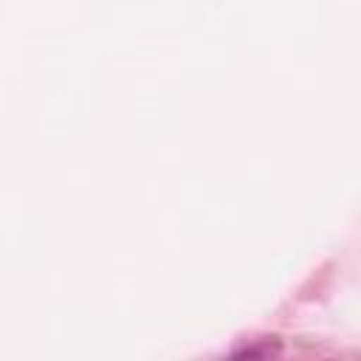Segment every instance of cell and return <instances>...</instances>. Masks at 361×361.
I'll return each instance as SVG.
<instances>
[{"label":"cell","mask_w":361,"mask_h":361,"mask_svg":"<svg viewBox=\"0 0 361 361\" xmlns=\"http://www.w3.org/2000/svg\"><path fill=\"white\" fill-rule=\"evenodd\" d=\"M279 353V341L276 338H257L240 350H234L228 355V361H271Z\"/></svg>","instance_id":"obj_1"}]
</instances>
